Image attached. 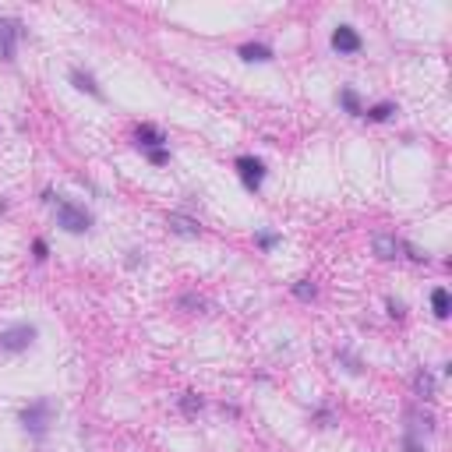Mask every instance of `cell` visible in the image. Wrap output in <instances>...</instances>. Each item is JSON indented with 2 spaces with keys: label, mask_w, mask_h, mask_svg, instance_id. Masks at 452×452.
Segmentation results:
<instances>
[{
  "label": "cell",
  "mask_w": 452,
  "mask_h": 452,
  "mask_svg": "<svg viewBox=\"0 0 452 452\" xmlns=\"http://www.w3.org/2000/svg\"><path fill=\"white\" fill-rule=\"evenodd\" d=\"M237 173H241V180H244L248 191H258L262 180H265V163L255 159V156H241L237 159Z\"/></svg>",
  "instance_id": "5b68a950"
},
{
  "label": "cell",
  "mask_w": 452,
  "mask_h": 452,
  "mask_svg": "<svg viewBox=\"0 0 452 452\" xmlns=\"http://www.w3.org/2000/svg\"><path fill=\"white\" fill-rule=\"evenodd\" d=\"M50 417H53L50 400H35V403H28V407L21 410V428H25L32 439H42L46 428H50Z\"/></svg>",
  "instance_id": "6da1fadb"
},
{
  "label": "cell",
  "mask_w": 452,
  "mask_h": 452,
  "mask_svg": "<svg viewBox=\"0 0 452 452\" xmlns=\"http://www.w3.org/2000/svg\"><path fill=\"white\" fill-rule=\"evenodd\" d=\"M241 57H244V60H272V50L262 46V42H244V46H241Z\"/></svg>",
  "instance_id": "7c38bea8"
},
{
  "label": "cell",
  "mask_w": 452,
  "mask_h": 452,
  "mask_svg": "<svg viewBox=\"0 0 452 452\" xmlns=\"http://www.w3.org/2000/svg\"><path fill=\"white\" fill-rule=\"evenodd\" d=\"M389 315H393V318H403V304H400V301H389Z\"/></svg>",
  "instance_id": "44dd1931"
},
{
  "label": "cell",
  "mask_w": 452,
  "mask_h": 452,
  "mask_svg": "<svg viewBox=\"0 0 452 452\" xmlns=\"http://www.w3.org/2000/svg\"><path fill=\"white\" fill-rule=\"evenodd\" d=\"M134 138H138V145H141L145 152H149V149H163V141H166V138H163V131H159V127H152V124H141V127L134 131Z\"/></svg>",
  "instance_id": "ba28073f"
},
{
  "label": "cell",
  "mask_w": 452,
  "mask_h": 452,
  "mask_svg": "<svg viewBox=\"0 0 452 452\" xmlns=\"http://www.w3.org/2000/svg\"><path fill=\"white\" fill-rule=\"evenodd\" d=\"M361 35H357V28L354 25H340L336 32H332V50L336 53H361Z\"/></svg>",
  "instance_id": "8992f818"
},
{
  "label": "cell",
  "mask_w": 452,
  "mask_h": 452,
  "mask_svg": "<svg viewBox=\"0 0 452 452\" xmlns=\"http://www.w3.org/2000/svg\"><path fill=\"white\" fill-rule=\"evenodd\" d=\"M393 113H396V106H393V103H378V106H371V110H368V117H371V120H389Z\"/></svg>",
  "instance_id": "2e32d148"
},
{
  "label": "cell",
  "mask_w": 452,
  "mask_h": 452,
  "mask_svg": "<svg viewBox=\"0 0 452 452\" xmlns=\"http://www.w3.org/2000/svg\"><path fill=\"white\" fill-rule=\"evenodd\" d=\"M32 340H35V325L18 322V325H7V329L0 332V350H7V354H21V350L32 347Z\"/></svg>",
  "instance_id": "3957f363"
},
{
  "label": "cell",
  "mask_w": 452,
  "mask_h": 452,
  "mask_svg": "<svg viewBox=\"0 0 452 452\" xmlns=\"http://www.w3.org/2000/svg\"><path fill=\"white\" fill-rule=\"evenodd\" d=\"M18 39H21V21L14 18H0V60H14L18 53Z\"/></svg>",
  "instance_id": "277c9868"
},
{
  "label": "cell",
  "mask_w": 452,
  "mask_h": 452,
  "mask_svg": "<svg viewBox=\"0 0 452 452\" xmlns=\"http://www.w3.org/2000/svg\"><path fill=\"white\" fill-rule=\"evenodd\" d=\"M340 103L347 106V113H364V110H361V99H357L354 88H343V92H340Z\"/></svg>",
  "instance_id": "5bb4252c"
},
{
  "label": "cell",
  "mask_w": 452,
  "mask_h": 452,
  "mask_svg": "<svg viewBox=\"0 0 452 452\" xmlns=\"http://www.w3.org/2000/svg\"><path fill=\"white\" fill-rule=\"evenodd\" d=\"M202 407H205V403H202V396H198V393H184V400H180V410H184L187 417H191V414H198Z\"/></svg>",
  "instance_id": "9a60e30c"
},
{
  "label": "cell",
  "mask_w": 452,
  "mask_h": 452,
  "mask_svg": "<svg viewBox=\"0 0 452 452\" xmlns=\"http://www.w3.org/2000/svg\"><path fill=\"white\" fill-rule=\"evenodd\" d=\"M57 223H60L67 233H85V230L92 226V216H88L81 205H74V202L60 198V202H57Z\"/></svg>",
  "instance_id": "7a4b0ae2"
},
{
  "label": "cell",
  "mask_w": 452,
  "mask_h": 452,
  "mask_svg": "<svg viewBox=\"0 0 452 452\" xmlns=\"http://www.w3.org/2000/svg\"><path fill=\"white\" fill-rule=\"evenodd\" d=\"M32 248H35V258H39V262H42V258L50 255V248H46V241H35Z\"/></svg>",
  "instance_id": "ffe728a7"
},
{
  "label": "cell",
  "mask_w": 452,
  "mask_h": 452,
  "mask_svg": "<svg viewBox=\"0 0 452 452\" xmlns=\"http://www.w3.org/2000/svg\"><path fill=\"white\" fill-rule=\"evenodd\" d=\"M276 241H279L276 233H262V237H258V244H262L265 251H269V248H276Z\"/></svg>",
  "instance_id": "d6986e66"
},
{
  "label": "cell",
  "mask_w": 452,
  "mask_h": 452,
  "mask_svg": "<svg viewBox=\"0 0 452 452\" xmlns=\"http://www.w3.org/2000/svg\"><path fill=\"white\" fill-rule=\"evenodd\" d=\"M71 81H74V88L88 92L92 99H103V88L95 85V78H92L88 71H81V67H71Z\"/></svg>",
  "instance_id": "52a82bcc"
},
{
  "label": "cell",
  "mask_w": 452,
  "mask_h": 452,
  "mask_svg": "<svg viewBox=\"0 0 452 452\" xmlns=\"http://www.w3.org/2000/svg\"><path fill=\"white\" fill-rule=\"evenodd\" d=\"M166 226H170L173 233H180V237H198V233H202V226H198L195 219L177 216V212H173V216H166Z\"/></svg>",
  "instance_id": "30bf717a"
},
{
  "label": "cell",
  "mask_w": 452,
  "mask_h": 452,
  "mask_svg": "<svg viewBox=\"0 0 452 452\" xmlns=\"http://www.w3.org/2000/svg\"><path fill=\"white\" fill-rule=\"evenodd\" d=\"M170 156H166V149H149V163H156V166H163Z\"/></svg>",
  "instance_id": "ac0fdd59"
},
{
  "label": "cell",
  "mask_w": 452,
  "mask_h": 452,
  "mask_svg": "<svg viewBox=\"0 0 452 452\" xmlns=\"http://www.w3.org/2000/svg\"><path fill=\"white\" fill-rule=\"evenodd\" d=\"M431 308H435V315H439V318H449V290H442V286H439V290L431 294Z\"/></svg>",
  "instance_id": "4fadbf2b"
},
{
  "label": "cell",
  "mask_w": 452,
  "mask_h": 452,
  "mask_svg": "<svg viewBox=\"0 0 452 452\" xmlns=\"http://www.w3.org/2000/svg\"><path fill=\"white\" fill-rule=\"evenodd\" d=\"M414 389H417L421 400L431 403V400H435V378H431V371H417V375H414Z\"/></svg>",
  "instance_id": "8fae6325"
},
{
  "label": "cell",
  "mask_w": 452,
  "mask_h": 452,
  "mask_svg": "<svg viewBox=\"0 0 452 452\" xmlns=\"http://www.w3.org/2000/svg\"><path fill=\"white\" fill-rule=\"evenodd\" d=\"M294 294H297L301 301H315V294H318V290H315V283H308V279H301V283L294 286Z\"/></svg>",
  "instance_id": "e0dca14e"
},
{
  "label": "cell",
  "mask_w": 452,
  "mask_h": 452,
  "mask_svg": "<svg viewBox=\"0 0 452 452\" xmlns=\"http://www.w3.org/2000/svg\"><path fill=\"white\" fill-rule=\"evenodd\" d=\"M371 244H375V255H378V258H386V262L400 258V248H403V244H400L396 237H389V233H378Z\"/></svg>",
  "instance_id": "9c48e42d"
}]
</instances>
